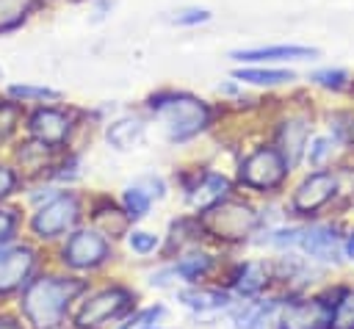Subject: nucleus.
<instances>
[{
	"instance_id": "f03ea898",
	"label": "nucleus",
	"mask_w": 354,
	"mask_h": 329,
	"mask_svg": "<svg viewBox=\"0 0 354 329\" xmlns=\"http://www.w3.org/2000/svg\"><path fill=\"white\" fill-rule=\"evenodd\" d=\"M147 105L171 144H183L210 124V105L188 91H158Z\"/></svg>"
},
{
	"instance_id": "dca6fc26",
	"label": "nucleus",
	"mask_w": 354,
	"mask_h": 329,
	"mask_svg": "<svg viewBox=\"0 0 354 329\" xmlns=\"http://www.w3.org/2000/svg\"><path fill=\"white\" fill-rule=\"evenodd\" d=\"M177 296H180V301L188 310H194L199 315H205V312H221V310H227L232 304V296L224 293V290H218V288H188V290H180Z\"/></svg>"
},
{
	"instance_id": "393cba45",
	"label": "nucleus",
	"mask_w": 354,
	"mask_h": 329,
	"mask_svg": "<svg viewBox=\"0 0 354 329\" xmlns=\"http://www.w3.org/2000/svg\"><path fill=\"white\" fill-rule=\"evenodd\" d=\"M50 152H53V149L44 147L41 141H36V138H30L28 144H19V149H17L19 169H25V171H41V169L47 166Z\"/></svg>"
},
{
	"instance_id": "9b49d317",
	"label": "nucleus",
	"mask_w": 354,
	"mask_h": 329,
	"mask_svg": "<svg viewBox=\"0 0 354 329\" xmlns=\"http://www.w3.org/2000/svg\"><path fill=\"white\" fill-rule=\"evenodd\" d=\"M337 188H340V177L329 169H318L296 185V191L290 196V205H293L296 213H315L329 199H335Z\"/></svg>"
},
{
	"instance_id": "7ed1b4c3",
	"label": "nucleus",
	"mask_w": 354,
	"mask_h": 329,
	"mask_svg": "<svg viewBox=\"0 0 354 329\" xmlns=\"http://www.w3.org/2000/svg\"><path fill=\"white\" fill-rule=\"evenodd\" d=\"M199 216H202L199 218L202 229L207 235L221 238V241H246L257 229V224H260V218H257V213H254L252 205L235 202L230 196L224 202H218L216 207L199 213Z\"/></svg>"
},
{
	"instance_id": "e433bc0d",
	"label": "nucleus",
	"mask_w": 354,
	"mask_h": 329,
	"mask_svg": "<svg viewBox=\"0 0 354 329\" xmlns=\"http://www.w3.org/2000/svg\"><path fill=\"white\" fill-rule=\"evenodd\" d=\"M136 185H141V188H144L149 196H155V199H160V196L166 194V185H163V180H160V177H152V174H149V177H141Z\"/></svg>"
},
{
	"instance_id": "2f4dec72",
	"label": "nucleus",
	"mask_w": 354,
	"mask_h": 329,
	"mask_svg": "<svg viewBox=\"0 0 354 329\" xmlns=\"http://www.w3.org/2000/svg\"><path fill=\"white\" fill-rule=\"evenodd\" d=\"M210 19V11L207 8H199V6H185V8H177L171 14V22L180 25V28H194V25H202Z\"/></svg>"
},
{
	"instance_id": "ddd939ff",
	"label": "nucleus",
	"mask_w": 354,
	"mask_h": 329,
	"mask_svg": "<svg viewBox=\"0 0 354 329\" xmlns=\"http://www.w3.org/2000/svg\"><path fill=\"white\" fill-rule=\"evenodd\" d=\"M318 47L307 44H266V47H246V50H232L230 58L238 64H282V61H313L318 58Z\"/></svg>"
},
{
	"instance_id": "473e14b6",
	"label": "nucleus",
	"mask_w": 354,
	"mask_h": 329,
	"mask_svg": "<svg viewBox=\"0 0 354 329\" xmlns=\"http://www.w3.org/2000/svg\"><path fill=\"white\" fill-rule=\"evenodd\" d=\"M127 246L136 254H149L158 249V235L147 232V229H133V232H127Z\"/></svg>"
},
{
	"instance_id": "a878e982",
	"label": "nucleus",
	"mask_w": 354,
	"mask_h": 329,
	"mask_svg": "<svg viewBox=\"0 0 354 329\" xmlns=\"http://www.w3.org/2000/svg\"><path fill=\"white\" fill-rule=\"evenodd\" d=\"M329 135L337 141V147L354 149V111L329 113Z\"/></svg>"
},
{
	"instance_id": "4c0bfd02",
	"label": "nucleus",
	"mask_w": 354,
	"mask_h": 329,
	"mask_svg": "<svg viewBox=\"0 0 354 329\" xmlns=\"http://www.w3.org/2000/svg\"><path fill=\"white\" fill-rule=\"evenodd\" d=\"M0 329H25V326L19 323V318H14L8 312H0Z\"/></svg>"
},
{
	"instance_id": "7c9ffc66",
	"label": "nucleus",
	"mask_w": 354,
	"mask_h": 329,
	"mask_svg": "<svg viewBox=\"0 0 354 329\" xmlns=\"http://www.w3.org/2000/svg\"><path fill=\"white\" fill-rule=\"evenodd\" d=\"M332 329H354V288L340 290V296L335 301Z\"/></svg>"
},
{
	"instance_id": "a211bd4d",
	"label": "nucleus",
	"mask_w": 354,
	"mask_h": 329,
	"mask_svg": "<svg viewBox=\"0 0 354 329\" xmlns=\"http://www.w3.org/2000/svg\"><path fill=\"white\" fill-rule=\"evenodd\" d=\"M277 310H279V301H277V299L246 301V304H243V307H238V310H235V315H232L235 329H266Z\"/></svg>"
},
{
	"instance_id": "f704fd0d",
	"label": "nucleus",
	"mask_w": 354,
	"mask_h": 329,
	"mask_svg": "<svg viewBox=\"0 0 354 329\" xmlns=\"http://www.w3.org/2000/svg\"><path fill=\"white\" fill-rule=\"evenodd\" d=\"M17 227H19V216H17V210L0 205V243H11L14 235H17Z\"/></svg>"
},
{
	"instance_id": "c9c22d12",
	"label": "nucleus",
	"mask_w": 354,
	"mask_h": 329,
	"mask_svg": "<svg viewBox=\"0 0 354 329\" xmlns=\"http://www.w3.org/2000/svg\"><path fill=\"white\" fill-rule=\"evenodd\" d=\"M17 185H19V174H17V169L8 166V163H0V202L8 199V196L17 191Z\"/></svg>"
},
{
	"instance_id": "aec40b11",
	"label": "nucleus",
	"mask_w": 354,
	"mask_h": 329,
	"mask_svg": "<svg viewBox=\"0 0 354 329\" xmlns=\"http://www.w3.org/2000/svg\"><path fill=\"white\" fill-rule=\"evenodd\" d=\"M127 224H130V216L124 213V207H116L113 202H102L94 207V227L108 238H116V235H124L127 232Z\"/></svg>"
},
{
	"instance_id": "39448f33",
	"label": "nucleus",
	"mask_w": 354,
	"mask_h": 329,
	"mask_svg": "<svg viewBox=\"0 0 354 329\" xmlns=\"http://www.w3.org/2000/svg\"><path fill=\"white\" fill-rule=\"evenodd\" d=\"M133 299L136 296L127 288H119V285L102 288L80 304V310L75 315V326L77 329H102L105 323L124 318L133 310Z\"/></svg>"
},
{
	"instance_id": "58836bf2",
	"label": "nucleus",
	"mask_w": 354,
	"mask_h": 329,
	"mask_svg": "<svg viewBox=\"0 0 354 329\" xmlns=\"http://www.w3.org/2000/svg\"><path fill=\"white\" fill-rule=\"evenodd\" d=\"M346 257H348V260H354V232L346 238Z\"/></svg>"
},
{
	"instance_id": "f8f14e48",
	"label": "nucleus",
	"mask_w": 354,
	"mask_h": 329,
	"mask_svg": "<svg viewBox=\"0 0 354 329\" xmlns=\"http://www.w3.org/2000/svg\"><path fill=\"white\" fill-rule=\"evenodd\" d=\"M33 268H36L33 246H28V243L8 246L0 257V296L22 290V285L33 276Z\"/></svg>"
},
{
	"instance_id": "20e7f679",
	"label": "nucleus",
	"mask_w": 354,
	"mask_h": 329,
	"mask_svg": "<svg viewBox=\"0 0 354 329\" xmlns=\"http://www.w3.org/2000/svg\"><path fill=\"white\" fill-rule=\"evenodd\" d=\"M77 218H80V199L72 191H55L30 216V232L41 241H53L69 232L77 224Z\"/></svg>"
},
{
	"instance_id": "b1692460",
	"label": "nucleus",
	"mask_w": 354,
	"mask_h": 329,
	"mask_svg": "<svg viewBox=\"0 0 354 329\" xmlns=\"http://www.w3.org/2000/svg\"><path fill=\"white\" fill-rule=\"evenodd\" d=\"M310 83H315V86H321V88H326V91H346V88H351V75L343 69V66H324V69H315V72H310Z\"/></svg>"
},
{
	"instance_id": "c85d7f7f",
	"label": "nucleus",
	"mask_w": 354,
	"mask_h": 329,
	"mask_svg": "<svg viewBox=\"0 0 354 329\" xmlns=\"http://www.w3.org/2000/svg\"><path fill=\"white\" fill-rule=\"evenodd\" d=\"M149 205H152V196L141 188V185H130L124 194H122V207L124 213L130 216V221H138L149 213Z\"/></svg>"
},
{
	"instance_id": "9d476101",
	"label": "nucleus",
	"mask_w": 354,
	"mask_h": 329,
	"mask_svg": "<svg viewBox=\"0 0 354 329\" xmlns=\"http://www.w3.org/2000/svg\"><path fill=\"white\" fill-rule=\"evenodd\" d=\"M28 135L41 141L44 147L50 149H61L66 141H69V133H72V116L61 108H53V105H41L36 108L30 116H28Z\"/></svg>"
},
{
	"instance_id": "a19ab883",
	"label": "nucleus",
	"mask_w": 354,
	"mask_h": 329,
	"mask_svg": "<svg viewBox=\"0 0 354 329\" xmlns=\"http://www.w3.org/2000/svg\"><path fill=\"white\" fill-rule=\"evenodd\" d=\"M141 329H152V326H141Z\"/></svg>"
},
{
	"instance_id": "bb28decb",
	"label": "nucleus",
	"mask_w": 354,
	"mask_h": 329,
	"mask_svg": "<svg viewBox=\"0 0 354 329\" xmlns=\"http://www.w3.org/2000/svg\"><path fill=\"white\" fill-rule=\"evenodd\" d=\"M8 97L17 102H55V100H61V91L50 88V86L22 83V86H8Z\"/></svg>"
},
{
	"instance_id": "2eb2a0df",
	"label": "nucleus",
	"mask_w": 354,
	"mask_h": 329,
	"mask_svg": "<svg viewBox=\"0 0 354 329\" xmlns=\"http://www.w3.org/2000/svg\"><path fill=\"white\" fill-rule=\"evenodd\" d=\"M230 196V180L224 174H216V171H207L202 174L191 188H188V205L199 213L216 207L218 202H224Z\"/></svg>"
},
{
	"instance_id": "c756f323",
	"label": "nucleus",
	"mask_w": 354,
	"mask_h": 329,
	"mask_svg": "<svg viewBox=\"0 0 354 329\" xmlns=\"http://www.w3.org/2000/svg\"><path fill=\"white\" fill-rule=\"evenodd\" d=\"M335 147H337V141H335L332 135H315V138H310V141H307L304 158H307V163H310V166L321 169V166H324V163L332 158Z\"/></svg>"
},
{
	"instance_id": "6ab92c4d",
	"label": "nucleus",
	"mask_w": 354,
	"mask_h": 329,
	"mask_svg": "<svg viewBox=\"0 0 354 329\" xmlns=\"http://www.w3.org/2000/svg\"><path fill=\"white\" fill-rule=\"evenodd\" d=\"M266 285H268V265L260 260H249V263L238 265V271L232 276V288L241 296H257Z\"/></svg>"
},
{
	"instance_id": "ea45409f",
	"label": "nucleus",
	"mask_w": 354,
	"mask_h": 329,
	"mask_svg": "<svg viewBox=\"0 0 354 329\" xmlns=\"http://www.w3.org/2000/svg\"><path fill=\"white\" fill-rule=\"evenodd\" d=\"M8 249V243H0V257H3V252Z\"/></svg>"
},
{
	"instance_id": "cd10ccee",
	"label": "nucleus",
	"mask_w": 354,
	"mask_h": 329,
	"mask_svg": "<svg viewBox=\"0 0 354 329\" xmlns=\"http://www.w3.org/2000/svg\"><path fill=\"white\" fill-rule=\"evenodd\" d=\"M19 119H22V105L8 94L0 97V147L14 135V130L19 127Z\"/></svg>"
},
{
	"instance_id": "f3484780",
	"label": "nucleus",
	"mask_w": 354,
	"mask_h": 329,
	"mask_svg": "<svg viewBox=\"0 0 354 329\" xmlns=\"http://www.w3.org/2000/svg\"><path fill=\"white\" fill-rule=\"evenodd\" d=\"M105 141L119 152L133 149L144 141V122L138 116H122L105 127Z\"/></svg>"
},
{
	"instance_id": "4be33fe9",
	"label": "nucleus",
	"mask_w": 354,
	"mask_h": 329,
	"mask_svg": "<svg viewBox=\"0 0 354 329\" xmlns=\"http://www.w3.org/2000/svg\"><path fill=\"white\" fill-rule=\"evenodd\" d=\"M210 268H213V257H210V254H205V252L183 254V257L171 265L174 276H180V279H185V282H196V279L207 276V274H210Z\"/></svg>"
},
{
	"instance_id": "79ce46f5",
	"label": "nucleus",
	"mask_w": 354,
	"mask_h": 329,
	"mask_svg": "<svg viewBox=\"0 0 354 329\" xmlns=\"http://www.w3.org/2000/svg\"><path fill=\"white\" fill-rule=\"evenodd\" d=\"M351 86H354V83H351Z\"/></svg>"
},
{
	"instance_id": "412c9836",
	"label": "nucleus",
	"mask_w": 354,
	"mask_h": 329,
	"mask_svg": "<svg viewBox=\"0 0 354 329\" xmlns=\"http://www.w3.org/2000/svg\"><path fill=\"white\" fill-rule=\"evenodd\" d=\"M235 80L241 83H249V86H285L290 80H296V75L290 69H263V66H243V69H235L232 72Z\"/></svg>"
},
{
	"instance_id": "4468645a",
	"label": "nucleus",
	"mask_w": 354,
	"mask_h": 329,
	"mask_svg": "<svg viewBox=\"0 0 354 329\" xmlns=\"http://www.w3.org/2000/svg\"><path fill=\"white\" fill-rule=\"evenodd\" d=\"M310 141V119L307 116H288L277 127V149L282 152L288 169H296L304 160V149Z\"/></svg>"
},
{
	"instance_id": "0eeeda50",
	"label": "nucleus",
	"mask_w": 354,
	"mask_h": 329,
	"mask_svg": "<svg viewBox=\"0 0 354 329\" xmlns=\"http://www.w3.org/2000/svg\"><path fill=\"white\" fill-rule=\"evenodd\" d=\"M111 254L108 238L91 227V229H75L66 243L61 246V263L75 268V271H91L97 265H102Z\"/></svg>"
},
{
	"instance_id": "5701e85b",
	"label": "nucleus",
	"mask_w": 354,
	"mask_h": 329,
	"mask_svg": "<svg viewBox=\"0 0 354 329\" xmlns=\"http://www.w3.org/2000/svg\"><path fill=\"white\" fill-rule=\"evenodd\" d=\"M36 8V0H0V33L17 30Z\"/></svg>"
},
{
	"instance_id": "6e6552de",
	"label": "nucleus",
	"mask_w": 354,
	"mask_h": 329,
	"mask_svg": "<svg viewBox=\"0 0 354 329\" xmlns=\"http://www.w3.org/2000/svg\"><path fill=\"white\" fill-rule=\"evenodd\" d=\"M340 296V290H337ZM326 296H313V299H296L288 301L279 310V329H332V315H335V301Z\"/></svg>"
},
{
	"instance_id": "72a5a7b5",
	"label": "nucleus",
	"mask_w": 354,
	"mask_h": 329,
	"mask_svg": "<svg viewBox=\"0 0 354 329\" xmlns=\"http://www.w3.org/2000/svg\"><path fill=\"white\" fill-rule=\"evenodd\" d=\"M166 310L160 307V304H155V307H147V310H141V312H136L133 318H127L119 329H141V326H152L160 315H163Z\"/></svg>"
},
{
	"instance_id": "1a4fd4ad",
	"label": "nucleus",
	"mask_w": 354,
	"mask_h": 329,
	"mask_svg": "<svg viewBox=\"0 0 354 329\" xmlns=\"http://www.w3.org/2000/svg\"><path fill=\"white\" fill-rule=\"evenodd\" d=\"M296 246L310 254L313 263H340L346 254V235H340L335 224H310L301 227Z\"/></svg>"
},
{
	"instance_id": "423d86ee",
	"label": "nucleus",
	"mask_w": 354,
	"mask_h": 329,
	"mask_svg": "<svg viewBox=\"0 0 354 329\" xmlns=\"http://www.w3.org/2000/svg\"><path fill=\"white\" fill-rule=\"evenodd\" d=\"M288 171L290 169L277 147H257L252 155L243 158L238 169V180L254 191H271L285 180Z\"/></svg>"
},
{
	"instance_id": "f257e3e1",
	"label": "nucleus",
	"mask_w": 354,
	"mask_h": 329,
	"mask_svg": "<svg viewBox=\"0 0 354 329\" xmlns=\"http://www.w3.org/2000/svg\"><path fill=\"white\" fill-rule=\"evenodd\" d=\"M86 290L83 279L75 276H58V274H41L30 276L19 290V312L30 329H55L69 304Z\"/></svg>"
}]
</instances>
